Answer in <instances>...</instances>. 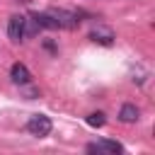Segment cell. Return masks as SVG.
<instances>
[{
    "mask_svg": "<svg viewBox=\"0 0 155 155\" xmlns=\"http://www.w3.org/2000/svg\"><path fill=\"white\" fill-rule=\"evenodd\" d=\"M48 15L53 17V22H56V29H68V31H73V29H78V24H80V19H78V12H70V10H48Z\"/></svg>",
    "mask_w": 155,
    "mask_h": 155,
    "instance_id": "cell-1",
    "label": "cell"
},
{
    "mask_svg": "<svg viewBox=\"0 0 155 155\" xmlns=\"http://www.w3.org/2000/svg\"><path fill=\"white\" fill-rule=\"evenodd\" d=\"M51 128H53V124H51V119H48L46 114H34V116H29V121H27V131H29L31 136H36V138L48 136Z\"/></svg>",
    "mask_w": 155,
    "mask_h": 155,
    "instance_id": "cell-2",
    "label": "cell"
},
{
    "mask_svg": "<svg viewBox=\"0 0 155 155\" xmlns=\"http://www.w3.org/2000/svg\"><path fill=\"white\" fill-rule=\"evenodd\" d=\"M24 34H27V19H24V15H12L10 22H7V36H10V41L19 44L24 39Z\"/></svg>",
    "mask_w": 155,
    "mask_h": 155,
    "instance_id": "cell-3",
    "label": "cell"
},
{
    "mask_svg": "<svg viewBox=\"0 0 155 155\" xmlns=\"http://www.w3.org/2000/svg\"><path fill=\"white\" fill-rule=\"evenodd\" d=\"M90 39H92L94 44H99V46H114L116 34H114V29H111V27L99 24V27H94V29L90 31Z\"/></svg>",
    "mask_w": 155,
    "mask_h": 155,
    "instance_id": "cell-4",
    "label": "cell"
},
{
    "mask_svg": "<svg viewBox=\"0 0 155 155\" xmlns=\"http://www.w3.org/2000/svg\"><path fill=\"white\" fill-rule=\"evenodd\" d=\"M10 80H12L15 85H24V82H31V73H29V68H27L24 63H12V68H10Z\"/></svg>",
    "mask_w": 155,
    "mask_h": 155,
    "instance_id": "cell-5",
    "label": "cell"
},
{
    "mask_svg": "<svg viewBox=\"0 0 155 155\" xmlns=\"http://www.w3.org/2000/svg\"><path fill=\"white\" fill-rule=\"evenodd\" d=\"M138 119H140V111H138L136 104H131V102L121 104V109H119V121L121 124H136Z\"/></svg>",
    "mask_w": 155,
    "mask_h": 155,
    "instance_id": "cell-6",
    "label": "cell"
},
{
    "mask_svg": "<svg viewBox=\"0 0 155 155\" xmlns=\"http://www.w3.org/2000/svg\"><path fill=\"white\" fill-rule=\"evenodd\" d=\"M31 19L36 22V27H44V29H56V22H53V17H51L48 12H34V15H31Z\"/></svg>",
    "mask_w": 155,
    "mask_h": 155,
    "instance_id": "cell-7",
    "label": "cell"
},
{
    "mask_svg": "<svg viewBox=\"0 0 155 155\" xmlns=\"http://www.w3.org/2000/svg\"><path fill=\"white\" fill-rule=\"evenodd\" d=\"M97 148H99V153H124V145H121V143H116V140H111V138L99 140V143H97Z\"/></svg>",
    "mask_w": 155,
    "mask_h": 155,
    "instance_id": "cell-8",
    "label": "cell"
},
{
    "mask_svg": "<svg viewBox=\"0 0 155 155\" xmlns=\"http://www.w3.org/2000/svg\"><path fill=\"white\" fill-rule=\"evenodd\" d=\"M19 92H22V97H24V99H36V97L41 94V90H39V87H34L31 82L19 85Z\"/></svg>",
    "mask_w": 155,
    "mask_h": 155,
    "instance_id": "cell-9",
    "label": "cell"
},
{
    "mask_svg": "<svg viewBox=\"0 0 155 155\" xmlns=\"http://www.w3.org/2000/svg\"><path fill=\"white\" fill-rule=\"evenodd\" d=\"M85 121H87L90 126L99 128V126H104V121H107V119H104V114H102V111H92V114H87V119H85Z\"/></svg>",
    "mask_w": 155,
    "mask_h": 155,
    "instance_id": "cell-10",
    "label": "cell"
},
{
    "mask_svg": "<svg viewBox=\"0 0 155 155\" xmlns=\"http://www.w3.org/2000/svg\"><path fill=\"white\" fill-rule=\"evenodd\" d=\"M44 46H46V48H48V51H51V53H56V46H53V44H51V41H44Z\"/></svg>",
    "mask_w": 155,
    "mask_h": 155,
    "instance_id": "cell-11",
    "label": "cell"
}]
</instances>
